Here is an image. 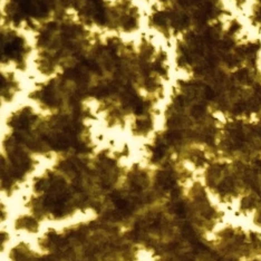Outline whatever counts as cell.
<instances>
[{"mask_svg": "<svg viewBox=\"0 0 261 261\" xmlns=\"http://www.w3.org/2000/svg\"><path fill=\"white\" fill-rule=\"evenodd\" d=\"M28 48V41L23 34L14 31V29H6L2 35V63L12 67L26 63L29 55Z\"/></svg>", "mask_w": 261, "mask_h": 261, "instance_id": "1", "label": "cell"}]
</instances>
